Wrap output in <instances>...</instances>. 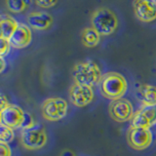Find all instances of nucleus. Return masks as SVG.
Instances as JSON below:
<instances>
[{"instance_id":"obj_7","label":"nucleus","mask_w":156,"mask_h":156,"mask_svg":"<svg viewBox=\"0 0 156 156\" xmlns=\"http://www.w3.org/2000/svg\"><path fill=\"white\" fill-rule=\"evenodd\" d=\"M26 112L17 105L9 104L0 111V122L12 129L22 128Z\"/></svg>"},{"instance_id":"obj_25","label":"nucleus","mask_w":156,"mask_h":156,"mask_svg":"<svg viewBox=\"0 0 156 156\" xmlns=\"http://www.w3.org/2000/svg\"><path fill=\"white\" fill-rule=\"evenodd\" d=\"M62 156H75V154L70 150H66L62 153Z\"/></svg>"},{"instance_id":"obj_20","label":"nucleus","mask_w":156,"mask_h":156,"mask_svg":"<svg viewBox=\"0 0 156 156\" xmlns=\"http://www.w3.org/2000/svg\"><path fill=\"white\" fill-rule=\"evenodd\" d=\"M0 156H12V150L6 143L0 141Z\"/></svg>"},{"instance_id":"obj_6","label":"nucleus","mask_w":156,"mask_h":156,"mask_svg":"<svg viewBox=\"0 0 156 156\" xmlns=\"http://www.w3.org/2000/svg\"><path fill=\"white\" fill-rule=\"evenodd\" d=\"M153 136L150 129L131 127L127 133V141L132 148L144 150L152 144Z\"/></svg>"},{"instance_id":"obj_3","label":"nucleus","mask_w":156,"mask_h":156,"mask_svg":"<svg viewBox=\"0 0 156 156\" xmlns=\"http://www.w3.org/2000/svg\"><path fill=\"white\" fill-rule=\"evenodd\" d=\"M117 15L107 7H100L96 9L91 18L92 27L95 28L101 35H109L118 27Z\"/></svg>"},{"instance_id":"obj_14","label":"nucleus","mask_w":156,"mask_h":156,"mask_svg":"<svg viewBox=\"0 0 156 156\" xmlns=\"http://www.w3.org/2000/svg\"><path fill=\"white\" fill-rule=\"evenodd\" d=\"M138 97L143 106H156V86L141 85L139 88Z\"/></svg>"},{"instance_id":"obj_23","label":"nucleus","mask_w":156,"mask_h":156,"mask_svg":"<svg viewBox=\"0 0 156 156\" xmlns=\"http://www.w3.org/2000/svg\"><path fill=\"white\" fill-rule=\"evenodd\" d=\"M9 105V102H8V99L6 97H5L4 94H1V109L5 108L7 105Z\"/></svg>"},{"instance_id":"obj_5","label":"nucleus","mask_w":156,"mask_h":156,"mask_svg":"<svg viewBox=\"0 0 156 156\" xmlns=\"http://www.w3.org/2000/svg\"><path fill=\"white\" fill-rule=\"evenodd\" d=\"M67 101L62 98H49L44 101L41 106L43 117L49 121H58L67 113Z\"/></svg>"},{"instance_id":"obj_13","label":"nucleus","mask_w":156,"mask_h":156,"mask_svg":"<svg viewBox=\"0 0 156 156\" xmlns=\"http://www.w3.org/2000/svg\"><path fill=\"white\" fill-rule=\"evenodd\" d=\"M27 21L31 28L36 30H45L53 24L54 19L52 15L47 12L34 11L27 15Z\"/></svg>"},{"instance_id":"obj_9","label":"nucleus","mask_w":156,"mask_h":156,"mask_svg":"<svg viewBox=\"0 0 156 156\" xmlns=\"http://www.w3.org/2000/svg\"><path fill=\"white\" fill-rule=\"evenodd\" d=\"M94 99V91L91 86L74 83L69 89V100L73 105L82 107L89 105Z\"/></svg>"},{"instance_id":"obj_15","label":"nucleus","mask_w":156,"mask_h":156,"mask_svg":"<svg viewBox=\"0 0 156 156\" xmlns=\"http://www.w3.org/2000/svg\"><path fill=\"white\" fill-rule=\"evenodd\" d=\"M19 26L17 20L10 15L2 14L0 20V27H1V37L5 39H9L11 35L16 30Z\"/></svg>"},{"instance_id":"obj_19","label":"nucleus","mask_w":156,"mask_h":156,"mask_svg":"<svg viewBox=\"0 0 156 156\" xmlns=\"http://www.w3.org/2000/svg\"><path fill=\"white\" fill-rule=\"evenodd\" d=\"M11 44L9 42V39H5L0 37V55L4 57L6 54L10 52V49H11Z\"/></svg>"},{"instance_id":"obj_18","label":"nucleus","mask_w":156,"mask_h":156,"mask_svg":"<svg viewBox=\"0 0 156 156\" xmlns=\"http://www.w3.org/2000/svg\"><path fill=\"white\" fill-rule=\"evenodd\" d=\"M0 138L3 143L9 144L14 140L15 138V134H14V129L10 128V127L1 124L0 125Z\"/></svg>"},{"instance_id":"obj_22","label":"nucleus","mask_w":156,"mask_h":156,"mask_svg":"<svg viewBox=\"0 0 156 156\" xmlns=\"http://www.w3.org/2000/svg\"><path fill=\"white\" fill-rule=\"evenodd\" d=\"M39 7H42V8H51L53 6H55L57 4V1H36L35 2Z\"/></svg>"},{"instance_id":"obj_24","label":"nucleus","mask_w":156,"mask_h":156,"mask_svg":"<svg viewBox=\"0 0 156 156\" xmlns=\"http://www.w3.org/2000/svg\"><path fill=\"white\" fill-rule=\"evenodd\" d=\"M0 62H1V72L5 70V67H6V62L4 60V57L0 56Z\"/></svg>"},{"instance_id":"obj_1","label":"nucleus","mask_w":156,"mask_h":156,"mask_svg":"<svg viewBox=\"0 0 156 156\" xmlns=\"http://www.w3.org/2000/svg\"><path fill=\"white\" fill-rule=\"evenodd\" d=\"M128 89V83L125 77L117 72H107L102 75L100 82L101 95L108 100H118L125 95Z\"/></svg>"},{"instance_id":"obj_17","label":"nucleus","mask_w":156,"mask_h":156,"mask_svg":"<svg viewBox=\"0 0 156 156\" xmlns=\"http://www.w3.org/2000/svg\"><path fill=\"white\" fill-rule=\"evenodd\" d=\"M5 5L9 11L13 13H20L27 8L28 2L23 1V0H7Z\"/></svg>"},{"instance_id":"obj_2","label":"nucleus","mask_w":156,"mask_h":156,"mask_svg":"<svg viewBox=\"0 0 156 156\" xmlns=\"http://www.w3.org/2000/svg\"><path fill=\"white\" fill-rule=\"evenodd\" d=\"M72 76L75 83L91 87L100 84L102 77L100 66L91 60L77 62L72 69Z\"/></svg>"},{"instance_id":"obj_10","label":"nucleus","mask_w":156,"mask_h":156,"mask_svg":"<svg viewBox=\"0 0 156 156\" xmlns=\"http://www.w3.org/2000/svg\"><path fill=\"white\" fill-rule=\"evenodd\" d=\"M156 124V106H143L132 118V127L146 128Z\"/></svg>"},{"instance_id":"obj_16","label":"nucleus","mask_w":156,"mask_h":156,"mask_svg":"<svg viewBox=\"0 0 156 156\" xmlns=\"http://www.w3.org/2000/svg\"><path fill=\"white\" fill-rule=\"evenodd\" d=\"M81 40L83 45L86 47H95L100 43L101 34L93 27H86L82 30L81 33Z\"/></svg>"},{"instance_id":"obj_21","label":"nucleus","mask_w":156,"mask_h":156,"mask_svg":"<svg viewBox=\"0 0 156 156\" xmlns=\"http://www.w3.org/2000/svg\"><path fill=\"white\" fill-rule=\"evenodd\" d=\"M35 123H34L33 121V118L32 116L26 112V115H24V120H23V126H22V129H27V128H30V127L34 126Z\"/></svg>"},{"instance_id":"obj_4","label":"nucleus","mask_w":156,"mask_h":156,"mask_svg":"<svg viewBox=\"0 0 156 156\" xmlns=\"http://www.w3.org/2000/svg\"><path fill=\"white\" fill-rule=\"evenodd\" d=\"M47 134L41 126L35 124L30 128L23 129L21 134V143L27 149L42 148L47 144Z\"/></svg>"},{"instance_id":"obj_8","label":"nucleus","mask_w":156,"mask_h":156,"mask_svg":"<svg viewBox=\"0 0 156 156\" xmlns=\"http://www.w3.org/2000/svg\"><path fill=\"white\" fill-rule=\"evenodd\" d=\"M108 113L113 120L117 122H125L133 118L134 109L131 102L121 98L112 101L108 106Z\"/></svg>"},{"instance_id":"obj_11","label":"nucleus","mask_w":156,"mask_h":156,"mask_svg":"<svg viewBox=\"0 0 156 156\" xmlns=\"http://www.w3.org/2000/svg\"><path fill=\"white\" fill-rule=\"evenodd\" d=\"M136 17L140 21L148 23L156 19V1L154 0H136L133 3Z\"/></svg>"},{"instance_id":"obj_12","label":"nucleus","mask_w":156,"mask_h":156,"mask_svg":"<svg viewBox=\"0 0 156 156\" xmlns=\"http://www.w3.org/2000/svg\"><path fill=\"white\" fill-rule=\"evenodd\" d=\"M32 33L31 29L27 24L23 23H19V26L14 33L9 38L11 46L16 49H23L27 47L31 42Z\"/></svg>"}]
</instances>
